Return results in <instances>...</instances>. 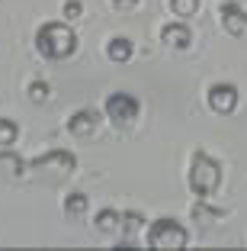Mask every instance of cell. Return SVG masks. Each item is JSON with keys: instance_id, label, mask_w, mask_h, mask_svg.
<instances>
[{"instance_id": "6da1fadb", "label": "cell", "mask_w": 247, "mask_h": 251, "mask_svg": "<svg viewBox=\"0 0 247 251\" xmlns=\"http://www.w3.org/2000/svg\"><path fill=\"white\" fill-rule=\"evenodd\" d=\"M36 49L48 61L71 58L77 52V36H74V29L67 23H42L36 32Z\"/></svg>"}, {"instance_id": "7a4b0ae2", "label": "cell", "mask_w": 247, "mask_h": 251, "mask_svg": "<svg viewBox=\"0 0 247 251\" xmlns=\"http://www.w3.org/2000/svg\"><path fill=\"white\" fill-rule=\"evenodd\" d=\"M218 180H222V168L215 158H209L205 151H193V164H189V190L196 197H209L215 193Z\"/></svg>"}, {"instance_id": "3957f363", "label": "cell", "mask_w": 247, "mask_h": 251, "mask_svg": "<svg viewBox=\"0 0 247 251\" xmlns=\"http://www.w3.org/2000/svg\"><path fill=\"white\" fill-rule=\"evenodd\" d=\"M186 242H189V235L177 219H157L151 229H148V248L177 251V248H186Z\"/></svg>"}, {"instance_id": "277c9868", "label": "cell", "mask_w": 247, "mask_h": 251, "mask_svg": "<svg viewBox=\"0 0 247 251\" xmlns=\"http://www.w3.org/2000/svg\"><path fill=\"white\" fill-rule=\"evenodd\" d=\"M138 100L132 94H109L106 97V116H109V123H116V126H129V123H135L138 119Z\"/></svg>"}, {"instance_id": "5b68a950", "label": "cell", "mask_w": 247, "mask_h": 251, "mask_svg": "<svg viewBox=\"0 0 247 251\" xmlns=\"http://www.w3.org/2000/svg\"><path fill=\"white\" fill-rule=\"evenodd\" d=\"M218 16H222L225 32H231V36H244V32H247V10L241 7V3L225 0V3H222V10H218Z\"/></svg>"}, {"instance_id": "8992f818", "label": "cell", "mask_w": 247, "mask_h": 251, "mask_svg": "<svg viewBox=\"0 0 247 251\" xmlns=\"http://www.w3.org/2000/svg\"><path fill=\"white\" fill-rule=\"evenodd\" d=\"M205 100H209V106L215 113L225 116V113H231L234 106H238V87H234V84H212Z\"/></svg>"}, {"instance_id": "52a82bcc", "label": "cell", "mask_w": 247, "mask_h": 251, "mask_svg": "<svg viewBox=\"0 0 247 251\" xmlns=\"http://www.w3.org/2000/svg\"><path fill=\"white\" fill-rule=\"evenodd\" d=\"M32 168H36V171H58V174H71V171H77V158H74L71 151H48V155L36 158Z\"/></svg>"}, {"instance_id": "ba28073f", "label": "cell", "mask_w": 247, "mask_h": 251, "mask_svg": "<svg viewBox=\"0 0 247 251\" xmlns=\"http://www.w3.org/2000/svg\"><path fill=\"white\" fill-rule=\"evenodd\" d=\"M96 126H100V119H96L93 110H77L67 119V132H71L74 139H87V135L96 132Z\"/></svg>"}, {"instance_id": "9c48e42d", "label": "cell", "mask_w": 247, "mask_h": 251, "mask_svg": "<svg viewBox=\"0 0 247 251\" xmlns=\"http://www.w3.org/2000/svg\"><path fill=\"white\" fill-rule=\"evenodd\" d=\"M160 42L170 45V49H189L193 32H189V26H183V23H167V26L160 29Z\"/></svg>"}, {"instance_id": "30bf717a", "label": "cell", "mask_w": 247, "mask_h": 251, "mask_svg": "<svg viewBox=\"0 0 247 251\" xmlns=\"http://www.w3.org/2000/svg\"><path fill=\"white\" fill-rule=\"evenodd\" d=\"M132 52H135V45H132V39H125V36H116V39H109L106 42V58L109 61H129L132 58Z\"/></svg>"}, {"instance_id": "8fae6325", "label": "cell", "mask_w": 247, "mask_h": 251, "mask_svg": "<svg viewBox=\"0 0 247 251\" xmlns=\"http://www.w3.org/2000/svg\"><path fill=\"white\" fill-rule=\"evenodd\" d=\"M119 229H122V216H119L116 209H100V213H96V232L116 235Z\"/></svg>"}, {"instance_id": "7c38bea8", "label": "cell", "mask_w": 247, "mask_h": 251, "mask_svg": "<svg viewBox=\"0 0 247 251\" xmlns=\"http://www.w3.org/2000/svg\"><path fill=\"white\" fill-rule=\"evenodd\" d=\"M87 206H90L87 193L74 190V193H67V197H65V216H67V219H80V216L87 213Z\"/></svg>"}, {"instance_id": "4fadbf2b", "label": "cell", "mask_w": 247, "mask_h": 251, "mask_svg": "<svg viewBox=\"0 0 247 251\" xmlns=\"http://www.w3.org/2000/svg\"><path fill=\"white\" fill-rule=\"evenodd\" d=\"M0 168L10 171L13 177H20L22 171H26V161H22L20 155H13V151H7V148H3V151H0Z\"/></svg>"}, {"instance_id": "5bb4252c", "label": "cell", "mask_w": 247, "mask_h": 251, "mask_svg": "<svg viewBox=\"0 0 247 251\" xmlns=\"http://www.w3.org/2000/svg\"><path fill=\"white\" fill-rule=\"evenodd\" d=\"M205 200H209V197H199V203L193 206V219H199V222H205V219H222V216H225V209L209 206Z\"/></svg>"}, {"instance_id": "9a60e30c", "label": "cell", "mask_w": 247, "mask_h": 251, "mask_svg": "<svg viewBox=\"0 0 247 251\" xmlns=\"http://www.w3.org/2000/svg\"><path fill=\"white\" fill-rule=\"evenodd\" d=\"M141 222H145V216L129 209V213H122V232H125V235H135V232L141 229Z\"/></svg>"}, {"instance_id": "2e32d148", "label": "cell", "mask_w": 247, "mask_h": 251, "mask_svg": "<svg viewBox=\"0 0 247 251\" xmlns=\"http://www.w3.org/2000/svg\"><path fill=\"white\" fill-rule=\"evenodd\" d=\"M16 142V123L0 116V145H13Z\"/></svg>"}, {"instance_id": "e0dca14e", "label": "cell", "mask_w": 247, "mask_h": 251, "mask_svg": "<svg viewBox=\"0 0 247 251\" xmlns=\"http://www.w3.org/2000/svg\"><path fill=\"white\" fill-rule=\"evenodd\" d=\"M170 10L177 16H193L199 10V0H170Z\"/></svg>"}, {"instance_id": "ac0fdd59", "label": "cell", "mask_w": 247, "mask_h": 251, "mask_svg": "<svg viewBox=\"0 0 247 251\" xmlns=\"http://www.w3.org/2000/svg\"><path fill=\"white\" fill-rule=\"evenodd\" d=\"M48 94H51V87L45 81H32L29 84V97L36 100V103H45V100H48Z\"/></svg>"}, {"instance_id": "d6986e66", "label": "cell", "mask_w": 247, "mask_h": 251, "mask_svg": "<svg viewBox=\"0 0 247 251\" xmlns=\"http://www.w3.org/2000/svg\"><path fill=\"white\" fill-rule=\"evenodd\" d=\"M84 7H80V0H67L65 3V20H80Z\"/></svg>"}, {"instance_id": "ffe728a7", "label": "cell", "mask_w": 247, "mask_h": 251, "mask_svg": "<svg viewBox=\"0 0 247 251\" xmlns=\"http://www.w3.org/2000/svg\"><path fill=\"white\" fill-rule=\"evenodd\" d=\"M112 7H116V10H135V7H138V0H112Z\"/></svg>"}, {"instance_id": "44dd1931", "label": "cell", "mask_w": 247, "mask_h": 251, "mask_svg": "<svg viewBox=\"0 0 247 251\" xmlns=\"http://www.w3.org/2000/svg\"><path fill=\"white\" fill-rule=\"evenodd\" d=\"M132 248H135V242H119L116 245V251H132Z\"/></svg>"}]
</instances>
